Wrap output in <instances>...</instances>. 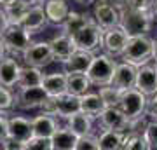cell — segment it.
<instances>
[{"instance_id": "1", "label": "cell", "mask_w": 157, "mask_h": 150, "mask_svg": "<svg viewBox=\"0 0 157 150\" xmlns=\"http://www.w3.org/2000/svg\"><path fill=\"white\" fill-rule=\"evenodd\" d=\"M152 17L150 11H141V9H135V7L124 6L119 9V26L124 32L133 37V35H148L152 30Z\"/></svg>"}, {"instance_id": "2", "label": "cell", "mask_w": 157, "mask_h": 150, "mask_svg": "<svg viewBox=\"0 0 157 150\" xmlns=\"http://www.w3.org/2000/svg\"><path fill=\"white\" fill-rule=\"evenodd\" d=\"M119 58L133 67H141V65L152 61V39L148 35L129 37L126 42V47Z\"/></svg>"}, {"instance_id": "3", "label": "cell", "mask_w": 157, "mask_h": 150, "mask_svg": "<svg viewBox=\"0 0 157 150\" xmlns=\"http://www.w3.org/2000/svg\"><path fill=\"white\" fill-rule=\"evenodd\" d=\"M115 65H117V60L113 56L107 54V52H100V54L93 56V61H91L89 68L86 70V75L93 86L100 87V86L110 84Z\"/></svg>"}, {"instance_id": "4", "label": "cell", "mask_w": 157, "mask_h": 150, "mask_svg": "<svg viewBox=\"0 0 157 150\" xmlns=\"http://www.w3.org/2000/svg\"><path fill=\"white\" fill-rule=\"evenodd\" d=\"M75 45V49L89 51V52H96L101 49V40H103V28L100 25H96L94 19L89 21L87 25L77 30L75 33L70 37Z\"/></svg>"}, {"instance_id": "5", "label": "cell", "mask_w": 157, "mask_h": 150, "mask_svg": "<svg viewBox=\"0 0 157 150\" xmlns=\"http://www.w3.org/2000/svg\"><path fill=\"white\" fill-rule=\"evenodd\" d=\"M147 101H148V96H145L136 87H129L122 91L117 106L122 110V113L129 121H135V119H140L145 115Z\"/></svg>"}, {"instance_id": "6", "label": "cell", "mask_w": 157, "mask_h": 150, "mask_svg": "<svg viewBox=\"0 0 157 150\" xmlns=\"http://www.w3.org/2000/svg\"><path fill=\"white\" fill-rule=\"evenodd\" d=\"M0 39L6 45V51H9L12 54H21L32 44V35L19 23H9V26L4 30Z\"/></svg>"}, {"instance_id": "7", "label": "cell", "mask_w": 157, "mask_h": 150, "mask_svg": "<svg viewBox=\"0 0 157 150\" xmlns=\"http://www.w3.org/2000/svg\"><path fill=\"white\" fill-rule=\"evenodd\" d=\"M23 61L25 65H30V67H37V68H44L47 65L54 61L52 60V52H51L49 42H32V44L26 47V49L21 52Z\"/></svg>"}, {"instance_id": "8", "label": "cell", "mask_w": 157, "mask_h": 150, "mask_svg": "<svg viewBox=\"0 0 157 150\" xmlns=\"http://www.w3.org/2000/svg\"><path fill=\"white\" fill-rule=\"evenodd\" d=\"M129 35L124 32L122 28L119 26H112L103 30V40H101V49L103 52L113 56V58H119L121 52L126 47V42H128Z\"/></svg>"}, {"instance_id": "9", "label": "cell", "mask_w": 157, "mask_h": 150, "mask_svg": "<svg viewBox=\"0 0 157 150\" xmlns=\"http://www.w3.org/2000/svg\"><path fill=\"white\" fill-rule=\"evenodd\" d=\"M135 87L141 91L145 96H152L157 93V63L148 61L141 67H136Z\"/></svg>"}, {"instance_id": "10", "label": "cell", "mask_w": 157, "mask_h": 150, "mask_svg": "<svg viewBox=\"0 0 157 150\" xmlns=\"http://www.w3.org/2000/svg\"><path fill=\"white\" fill-rule=\"evenodd\" d=\"M47 96L49 94L44 91L42 86L19 87V93L14 96V103L21 110H33V108H40V105L44 103V100Z\"/></svg>"}, {"instance_id": "11", "label": "cell", "mask_w": 157, "mask_h": 150, "mask_svg": "<svg viewBox=\"0 0 157 150\" xmlns=\"http://www.w3.org/2000/svg\"><path fill=\"white\" fill-rule=\"evenodd\" d=\"M93 19L103 30L119 25V9L108 0H94L93 2Z\"/></svg>"}, {"instance_id": "12", "label": "cell", "mask_w": 157, "mask_h": 150, "mask_svg": "<svg viewBox=\"0 0 157 150\" xmlns=\"http://www.w3.org/2000/svg\"><path fill=\"white\" fill-rule=\"evenodd\" d=\"M98 121L103 129H113V131L126 133L129 128V119L124 115L119 106H105L98 115Z\"/></svg>"}, {"instance_id": "13", "label": "cell", "mask_w": 157, "mask_h": 150, "mask_svg": "<svg viewBox=\"0 0 157 150\" xmlns=\"http://www.w3.org/2000/svg\"><path fill=\"white\" fill-rule=\"evenodd\" d=\"M32 136H33V131H32V121L30 119L23 115L7 117V138L9 140L26 143Z\"/></svg>"}, {"instance_id": "14", "label": "cell", "mask_w": 157, "mask_h": 150, "mask_svg": "<svg viewBox=\"0 0 157 150\" xmlns=\"http://www.w3.org/2000/svg\"><path fill=\"white\" fill-rule=\"evenodd\" d=\"M19 25H21L30 35L42 32V30L47 26V17H45L42 4H32V6L28 7V11L25 12V16L21 17Z\"/></svg>"}, {"instance_id": "15", "label": "cell", "mask_w": 157, "mask_h": 150, "mask_svg": "<svg viewBox=\"0 0 157 150\" xmlns=\"http://www.w3.org/2000/svg\"><path fill=\"white\" fill-rule=\"evenodd\" d=\"M135 79H136V67H133L126 61H117L110 84L113 87L124 91V89L135 87Z\"/></svg>"}, {"instance_id": "16", "label": "cell", "mask_w": 157, "mask_h": 150, "mask_svg": "<svg viewBox=\"0 0 157 150\" xmlns=\"http://www.w3.org/2000/svg\"><path fill=\"white\" fill-rule=\"evenodd\" d=\"M30 121H32L33 136H40V138H51V134L59 128L58 117L51 115V113H44V112L33 119H30Z\"/></svg>"}, {"instance_id": "17", "label": "cell", "mask_w": 157, "mask_h": 150, "mask_svg": "<svg viewBox=\"0 0 157 150\" xmlns=\"http://www.w3.org/2000/svg\"><path fill=\"white\" fill-rule=\"evenodd\" d=\"M49 47H51V52H52V60L54 61H67L70 54L75 51V45H73L72 39L65 33H59L56 37H52L49 40Z\"/></svg>"}, {"instance_id": "18", "label": "cell", "mask_w": 157, "mask_h": 150, "mask_svg": "<svg viewBox=\"0 0 157 150\" xmlns=\"http://www.w3.org/2000/svg\"><path fill=\"white\" fill-rule=\"evenodd\" d=\"M21 65L12 58V56H4L0 60V86L4 87H14L17 84V75H19Z\"/></svg>"}, {"instance_id": "19", "label": "cell", "mask_w": 157, "mask_h": 150, "mask_svg": "<svg viewBox=\"0 0 157 150\" xmlns=\"http://www.w3.org/2000/svg\"><path fill=\"white\" fill-rule=\"evenodd\" d=\"M93 56L94 52H89V51H82V49H75L70 54L67 61H63V68H65V73H72V72H82L86 73V70L89 68L91 61H93Z\"/></svg>"}, {"instance_id": "20", "label": "cell", "mask_w": 157, "mask_h": 150, "mask_svg": "<svg viewBox=\"0 0 157 150\" xmlns=\"http://www.w3.org/2000/svg\"><path fill=\"white\" fill-rule=\"evenodd\" d=\"M42 7H44L47 23H52V25H58V26L65 21L67 14L70 12L68 0H45Z\"/></svg>"}, {"instance_id": "21", "label": "cell", "mask_w": 157, "mask_h": 150, "mask_svg": "<svg viewBox=\"0 0 157 150\" xmlns=\"http://www.w3.org/2000/svg\"><path fill=\"white\" fill-rule=\"evenodd\" d=\"M65 121H67V128L75 136H84V134L93 133V117H89L84 112H75L70 117H67Z\"/></svg>"}, {"instance_id": "22", "label": "cell", "mask_w": 157, "mask_h": 150, "mask_svg": "<svg viewBox=\"0 0 157 150\" xmlns=\"http://www.w3.org/2000/svg\"><path fill=\"white\" fill-rule=\"evenodd\" d=\"M78 103H80V112L87 113L93 119H98L101 110L105 108V103L100 98V94L98 93H91V91L78 96Z\"/></svg>"}, {"instance_id": "23", "label": "cell", "mask_w": 157, "mask_h": 150, "mask_svg": "<svg viewBox=\"0 0 157 150\" xmlns=\"http://www.w3.org/2000/svg\"><path fill=\"white\" fill-rule=\"evenodd\" d=\"M89 21H93V17H89L86 12H78V11H72L70 9V12L65 17V21L59 25L61 26V33L72 37L77 30H80V28L84 26V25H87Z\"/></svg>"}, {"instance_id": "24", "label": "cell", "mask_w": 157, "mask_h": 150, "mask_svg": "<svg viewBox=\"0 0 157 150\" xmlns=\"http://www.w3.org/2000/svg\"><path fill=\"white\" fill-rule=\"evenodd\" d=\"M40 86L44 87V91L47 93L49 96H56V94H61L67 91V73H47L42 77V82Z\"/></svg>"}, {"instance_id": "25", "label": "cell", "mask_w": 157, "mask_h": 150, "mask_svg": "<svg viewBox=\"0 0 157 150\" xmlns=\"http://www.w3.org/2000/svg\"><path fill=\"white\" fill-rule=\"evenodd\" d=\"M77 136L70 131V129L65 126V128H59L51 134V150H73V143H75Z\"/></svg>"}, {"instance_id": "26", "label": "cell", "mask_w": 157, "mask_h": 150, "mask_svg": "<svg viewBox=\"0 0 157 150\" xmlns=\"http://www.w3.org/2000/svg\"><path fill=\"white\" fill-rule=\"evenodd\" d=\"M93 84L89 82L87 75L82 72H72V73H67V91L72 93L75 96H80L91 91Z\"/></svg>"}, {"instance_id": "27", "label": "cell", "mask_w": 157, "mask_h": 150, "mask_svg": "<svg viewBox=\"0 0 157 150\" xmlns=\"http://www.w3.org/2000/svg\"><path fill=\"white\" fill-rule=\"evenodd\" d=\"M42 68L37 67H30V65H25V67L19 68V75H17V87H28V86H40L42 82Z\"/></svg>"}, {"instance_id": "28", "label": "cell", "mask_w": 157, "mask_h": 150, "mask_svg": "<svg viewBox=\"0 0 157 150\" xmlns=\"http://www.w3.org/2000/svg\"><path fill=\"white\" fill-rule=\"evenodd\" d=\"M122 138H124V133H121V131L101 128V133L98 136L100 150H121V147H122Z\"/></svg>"}, {"instance_id": "29", "label": "cell", "mask_w": 157, "mask_h": 150, "mask_svg": "<svg viewBox=\"0 0 157 150\" xmlns=\"http://www.w3.org/2000/svg\"><path fill=\"white\" fill-rule=\"evenodd\" d=\"M32 4H35L33 0H14V2H11V4H7V6L2 7V11L7 16L9 23H19Z\"/></svg>"}, {"instance_id": "30", "label": "cell", "mask_w": 157, "mask_h": 150, "mask_svg": "<svg viewBox=\"0 0 157 150\" xmlns=\"http://www.w3.org/2000/svg\"><path fill=\"white\" fill-rule=\"evenodd\" d=\"M100 98L103 100L105 106H117L119 100H121V94L122 91L117 87H113L112 84H105V86H100V91H98Z\"/></svg>"}, {"instance_id": "31", "label": "cell", "mask_w": 157, "mask_h": 150, "mask_svg": "<svg viewBox=\"0 0 157 150\" xmlns=\"http://www.w3.org/2000/svg\"><path fill=\"white\" fill-rule=\"evenodd\" d=\"M121 148L122 150H147V143L143 140V134L136 133V131H128V134L124 133Z\"/></svg>"}, {"instance_id": "32", "label": "cell", "mask_w": 157, "mask_h": 150, "mask_svg": "<svg viewBox=\"0 0 157 150\" xmlns=\"http://www.w3.org/2000/svg\"><path fill=\"white\" fill-rule=\"evenodd\" d=\"M141 134L147 143V150H157V121L150 119V122L145 124Z\"/></svg>"}, {"instance_id": "33", "label": "cell", "mask_w": 157, "mask_h": 150, "mask_svg": "<svg viewBox=\"0 0 157 150\" xmlns=\"http://www.w3.org/2000/svg\"><path fill=\"white\" fill-rule=\"evenodd\" d=\"M14 94H12V91L9 87H4V86H0V113H9V112L14 110Z\"/></svg>"}, {"instance_id": "34", "label": "cell", "mask_w": 157, "mask_h": 150, "mask_svg": "<svg viewBox=\"0 0 157 150\" xmlns=\"http://www.w3.org/2000/svg\"><path fill=\"white\" fill-rule=\"evenodd\" d=\"M73 150H100L98 136H93V133L77 136L75 143H73Z\"/></svg>"}, {"instance_id": "35", "label": "cell", "mask_w": 157, "mask_h": 150, "mask_svg": "<svg viewBox=\"0 0 157 150\" xmlns=\"http://www.w3.org/2000/svg\"><path fill=\"white\" fill-rule=\"evenodd\" d=\"M25 150H51V141H49V138L32 136L25 143Z\"/></svg>"}, {"instance_id": "36", "label": "cell", "mask_w": 157, "mask_h": 150, "mask_svg": "<svg viewBox=\"0 0 157 150\" xmlns=\"http://www.w3.org/2000/svg\"><path fill=\"white\" fill-rule=\"evenodd\" d=\"M145 115H148L150 119L157 121V93H154L152 96H148L147 108H145Z\"/></svg>"}, {"instance_id": "37", "label": "cell", "mask_w": 157, "mask_h": 150, "mask_svg": "<svg viewBox=\"0 0 157 150\" xmlns=\"http://www.w3.org/2000/svg\"><path fill=\"white\" fill-rule=\"evenodd\" d=\"M152 2H154V0H128L126 6L135 7V9H141V11H150Z\"/></svg>"}, {"instance_id": "38", "label": "cell", "mask_w": 157, "mask_h": 150, "mask_svg": "<svg viewBox=\"0 0 157 150\" xmlns=\"http://www.w3.org/2000/svg\"><path fill=\"white\" fill-rule=\"evenodd\" d=\"M0 145H2L4 150H25V143H19V141H14V140L9 138H6Z\"/></svg>"}, {"instance_id": "39", "label": "cell", "mask_w": 157, "mask_h": 150, "mask_svg": "<svg viewBox=\"0 0 157 150\" xmlns=\"http://www.w3.org/2000/svg\"><path fill=\"white\" fill-rule=\"evenodd\" d=\"M7 138V115L0 113V143Z\"/></svg>"}, {"instance_id": "40", "label": "cell", "mask_w": 157, "mask_h": 150, "mask_svg": "<svg viewBox=\"0 0 157 150\" xmlns=\"http://www.w3.org/2000/svg\"><path fill=\"white\" fill-rule=\"evenodd\" d=\"M7 26H9V19H7V16L4 14L2 7H0V37H2V33H4V30Z\"/></svg>"}, {"instance_id": "41", "label": "cell", "mask_w": 157, "mask_h": 150, "mask_svg": "<svg viewBox=\"0 0 157 150\" xmlns=\"http://www.w3.org/2000/svg\"><path fill=\"white\" fill-rule=\"evenodd\" d=\"M152 61L157 63V39L152 40Z\"/></svg>"}, {"instance_id": "42", "label": "cell", "mask_w": 157, "mask_h": 150, "mask_svg": "<svg viewBox=\"0 0 157 150\" xmlns=\"http://www.w3.org/2000/svg\"><path fill=\"white\" fill-rule=\"evenodd\" d=\"M108 2H110V4H113L117 9H121V7H124L126 4H128V0H108Z\"/></svg>"}, {"instance_id": "43", "label": "cell", "mask_w": 157, "mask_h": 150, "mask_svg": "<svg viewBox=\"0 0 157 150\" xmlns=\"http://www.w3.org/2000/svg\"><path fill=\"white\" fill-rule=\"evenodd\" d=\"M150 14H152V17H154V19H157V0H154V2H152Z\"/></svg>"}, {"instance_id": "44", "label": "cell", "mask_w": 157, "mask_h": 150, "mask_svg": "<svg viewBox=\"0 0 157 150\" xmlns=\"http://www.w3.org/2000/svg\"><path fill=\"white\" fill-rule=\"evenodd\" d=\"M73 2H77V4H80V6L87 7V6H93V2H94V0H73Z\"/></svg>"}, {"instance_id": "45", "label": "cell", "mask_w": 157, "mask_h": 150, "mask_svg": "<svg viewBox=\"0 0 157 150\" xmlns=\"http://www.w3.org/2000/svg\"><path fill=\"white\" fill-rule=\"evenodd\" d=\"M7 54V51H6V45H4V42H2V39H0V60L4 58V56Z\"/></svg>"}, {"instance_id": "46", "label": "cell", "mask_w": 157, "mask_h": 150, "mask_svg": "<svg viewBox=\"0 0 157 150\" xmlns=\"http://www.w3.org/2000/svg\"><path fill=\"white\" fill-rule=\"evenodd\" d=\"M11 2H14V0H0V7L7 6V4H11Z\"/></svg>"}, {"instance_id": "47", "label": "cell", "mask_w": 157, "mask_h": 150, "mask_svg": "<svg viewBox=\"0 0 157 150\" xmlns=\"http://www.w3.org/2000/svg\"><path fill=\"white\" fill-rule=\"evenodd\" d=\"M33 2H35V4H44L45 0H33Z\"/></svg>"}]
</instances>
